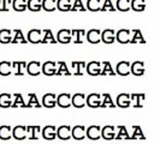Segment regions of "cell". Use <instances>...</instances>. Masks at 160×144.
<instances>
[{
  "label": "cell",
  "instance_id": "17",
  "mask_svg": "<svg viewBox=\"0 0 160 144\" xmlns=\"http://www.w3.org/2000/svg\"><path fill=\"white\" fill-rule=\"evenodd\" d=\"M56 64L53 61H47L41 66V72L46 76H54L56 74Z\"/></svg>",
  "mask_w": 160,
  "mask_h": 144
},
{
  "label": "cell",
  "instance_id": "24",
  "mask_svg": "<svg viewBox=\"0 0 160 144\" xmlns=\"http://www.w3.org/2000/svg\"><path fill=\"white\" fill-rule=\"evenodd\" d=\"M12 138V127L8 125L0 126V139L1 141H8Z\"/></svg>",
  "mask_w": 160,
  "mask_h": 144
},
{
  "label": "cell",
  "instance_id": "36",
  "mask_svg": "<svg viewBox=\"0 0 160 144\" xmlns=\"http://www.w3.org/2000/svg\"><path fill=\"white\" fill-rule=\"evenodd\" d=\"M39 31H32L29 34V39L32 42H39Z\"/></svg>",
  "mask_w": 160,
  "mask_h": 144
},
{
  "label": "cell",
  "instance_id": "13",
  "mask_svg": "<svg viewBox=\"0 0 160 144\" xmlns=\"http://www.w3.org/2000/svg\"><path fill=\"white\" fill-rule=\"evenodd\" d=\"M116 137V127L112 125H106L101 128V138L105 141H113Z\"/></svg>",
  "mask_w": 160,
  "mask_h": 144
},
{
  "label": "cell",
  "instance_id": "31",
  "mask_svg": "<svg viewBox=\"0 0 160 144\" xmlns=\"http://www.w3.org/2000/svg\"><path fill=\"white\" fill-rule=\"evenodd\" d=\"M102 40H104L105 42H107V43H112L113 40H114V37H113V31H111V30L104 31V34H102Z\"/></svg>",
  "mask_w": 160,
  "mask_h": 144
},
{
  "label": "cell",
  "instance_id": "8",
  "mask_svg": "<svg viewBox=\"0 0 160 144\" xmlns=\"http://www.w3.org/2000/svg\"><path fill=\"white\" fill-rule=\"evenodd\" d=\"M57 138L60 141H69L71 138V127L69 125H63L57 128Z\"/></svg>",
  "mask_w": 160,
  "mask_h": 144
},
{
  "label": "cell",
  "instance_id": "2",
  "mask_svg": "<svg viewBox=\"0 0 160 144\" xmlns=\"http://www.w3.org/2000/svg\"><path fill=\"white\" fill-rule=\"evenodd\" d=\"M86 137L90 141H99L101 138V127L99 125H93L86 128Z\"/></svg>",
  "mask_w": 160,
  "mask_h": 144
},
{
  "label": "cell",
  "instance_id": "22",
  "mask_svg": "<svg viewBox=\"0 0 160 144\" xmlns=\"http://www.w3.org/2000/svg\"><path fill=\"white\" fill-rule=\"evenodd\" d=\"M12 103V94L2 93L0 94V107L1 108H10Z\"/></svg>",
  "mask_w": 160,
  "mask_h": 144
},
{
  "label": "cell",
  "instance_id": "32",
  "mask_svg": "<svg viewBox=\"0 0 160 144\" xmlns=\"http://www.w3.org/2000/svg\"><path fill=\"white\" fill-rule=\"evenodd\" d=\"M118 41L122 42V43H127V42H129V31L123 30V31L118 32Z\"/></svg>",
  "mask_w": 160,
  "mask_h": 144
},
{
  "label": "cell",
  "instance_id": "29",
  "mask_svg": "<svg viewBox=\"0 0 160 144\" xmlns=\"http://www.w3.org/2000/svg\"><path fill=\"white\" fill-rule=\"evenodd\" d=\"M100 74H101V76H114L116 73H114V71H113L111 64H110L108 61H105L104 67H102V70H101V72H100Z\"/></svg>",
  "mask_w": 160,
  "mask_h": 144
},
{
  "label": "cell",
  "instance_id": "7",
  "mask_svg": "<svg viewBox=\"0 0 160 144\" xmlns=\"http://www.w3.org/2000/svg\"><path fill=\"white\" fill-rule=\"evenodd\" d=\"M57 104L60 108H69L71 106V94L69 93H63L57 96Z\"/></svg>",
  "mask_w": 160,
  "mask_h": 144
},
{
  "label": "cell",
  "instance_id": "12",
  "mask_svg": "<svg viewBox=\"0 0 160 144\" xmlns=\"http://www.w3.org/2000/svg\"><path fill=\"white\" fill-rule=\"evenodd\" d=\"M27 127V138L30 141H38L41 137V127L40 126H25Z\"/></svg>",
  "mask_w": 160,
  "mask_h": 144
},
{
  "label": "cell",
  "instance_id": "23",
  "mask_svg": "<svg viewBox=\"0 0 160 144\" xmlns=\"http://www.w3.org/2000/svg\"><path fill=\"white\" fill-rule=\"evenodd\" d=\"M28 103H25L27 108H41V103L39 102L38 96L35 95L34 93H29L28 94Z\"/></svg>",
  "mask_w": 160,
  "mask_h": 144
},
{
  "label": "cell",
  "instance_id": "37",
  "mask_svg": "<svg viewBox=\"0 0 160 144\" xmlns=\"http://www.w3.org/2000/svg\"><path fill=\"white\" fill-rule=\"evenodd\" d=\"M135 34H136V35H135V39L132 40V42H136V41H143V40H142V37L140 36V32L136 31Z\"/></svg>",
  "mask_w": 160,
  "mask_h": 144
},
{
  "label": "cell",
  "instance_id": "5",
  "mask_svg": "<svg viewBox=\"0 0 160 144\" xmlns=\"http://www.w3.org/2000/svg\"><path fill=\"white\" fill-rule=\"evenodd\" d=\"M71 104L76 108H83L86 106V94L76 93L71 95Z\"/></svg>",
  "mask_w": 160,
  "mask_h": 144
},
{
  "label": "cell",
  "instance_id": "14",
  "mask_svg": "<svg viewBox=\"0 0 160 144\" xmlns=\"http://www.w3.org/2000/svg\"><path fill=\"white\" fill-rule=\"evenodd\" d=\"M100 107L102 108H114L116 107V103L112 100V96L110 93H104L101 94V104Z\"/></svg>",
  "mask_w": 160,
  "mask_h": 144
},
{
  "label": "cell",
  "instance_id": "25",
  "mask_svg": "<svg viewBox=\"0 0 160 144\" xmlns=\"http://www.w3.org/2000/svg\"><path fill=\"white\" fill-rule=\"evenodd\" d=\"M119 76H128L130 74V64L128 61H120L119 64L117 65V73Z\"/></svg>",
  "mask_w": 160,
  "mask_h": 144
},
{
  "label": "cell",
  "instance_id": "15",
  "mask_svg": "<svg viewBox=\"0 0 160 144\" xmlns=\"http://www.w3.org/2000/svg\"><path fill=\"white\" fill-rule=\"evenodd\" d=\"M12 72L16 76H23L27 71V64L24 61H15L13 64H11Z\"/></svg>",
  "mask_w": 160,
  "mask_h": 144
},
{
  "label": "cell",
  "instance_id": "35",
  "mask_svg": "<svg viewBox=\"0 0 160 144\" xmlns=\"http://www.w3.org/2000/svg\"><path fill=\"white\" fill-rule=\"evenodd\" d=\"M0 41L1 42H8L10 41V32L8 31L0 32Z\"/></svg>",
  "mask_w": 160,
  "mask_h": 144
},
{
  "label": "cell",
  "instance_id": "19",
  "mask_svg": "<svg viewBox=\"0 0 160 144\" xmlns=\"http://www.w3.org/2000/svg\"><path fill=\"white\" fill-rule=\"evenodd\" d=\"M87 72L89 76H99L101 72V65L98 61H92L87 65Z\"/></svg>",
  "mask_w": 160,
  "mask_h": 144
},
{
  "label": "cell",
  "instance_id": "4",
  "mask_svg": "<svg viewBox=\"0 0 160 144\" xmlns=\"http://www.w3.org/2000/svg\"><path fill=\"white\" fill-rule=\"evenodd\" d=\"M146 94L144 93H130V102L135 108H142L143 107Z\"/></svg>",
  "mask_w": 160,
  "mask_h": 144
},
{
  "label": "cell",
  "instance_id": "20",
  "mask_svg": "<svg viewBox=\"0 0 160 144\" xmlns=\"http://www.w3.org/2000/svg\"><path fill=\"white\" fill-rule=\"evenodd\" d=\"M12 108H17V107H22L25 108V102L23 100V95L21 93H15L12 94V103H11Z\"/></svg>",
  "mask_w": 160,
  "mask_h": 144
},
{
  "label": "cell",
  "instance_id": "11",
  "mask_svg": "<svg viewBox=\"0 0 160 144\" xmlns=\"http://www.w3.org/2000/svg\"><path fill=\"white\" fill-rule=\"evenodd\" d=\"M12 138L16 141H24L27 138V127L23 125H17L12 128Z\"/></svg>",
  "mask_w": 160,
  "mask_h": 144
},
{
  "label": "cell",
  "instance_id": "3",
  "mask_svg": "<svg viewBox=\"0 0 160 144\" xmlns=\"http://www.w3.org/2000/svg\"><path fill=\"white\" fill-rule=\"evenodd\" d=\"M86 104L90 108H99L101 104V94L92 93L90 95L86 97Z\"/></svg>",
  "mask_w": 160,
  "mask_h": 144
},
{
  "label": "cell",
  "instance_id": "28",
  "mask_svg": "<svg viewBox=\"0 0 160 144\" xmlns=\"http://www.w3.org/2000/svg\"><path fill=\"white\" fill-rule=\"evenodd\" d=\"M12 73V67L11 64L8 61H1L0 63V76H10Z\"/></svg>",
  "mask_w": 160,
  "mask_h": 144
},
{
  "label": "cell",
  "instance_id": "34",
  "mask_svg": "<svg viewBox=\"0 0 160 144\" xmlns=\"http://www.w3.org/2000/svg\"><path fill=\"white\" fill-rule=\"evenodd\" d=\"M58 39L60 42H69L70 41V35H69V31H60L59 32V35H58Z\"/></svg>",
  "mask_w": 160,
  "mask_h": 144
},
{
  "label": "cell",
  "instance_id": "33",
  "mask_svg": "<svg viewBox=\"0 0 160 144\" xmlns=\"http://www.w3.org/2000/svg\"><path fill=\"white\" fill-rule=\"evenodd\" d=\"M88 40L93 43H96L100 41V35H99V31L98 30H94V31H90L88 35Z\"/></svg>",
  "mask_w": 160,
  "mask_h": 144
},
{
  "label": "cell",
  "instance_id": "30",
  "mask_svg": "<svg viewBox=\"0 0 160 144\" xmlns=\"http://www.w3.org/2000/svg\"><path fill=\"white\" fill-rule=\"evenodd\" d=\"M58 64H59V69L56 71L57 76H63V74H65V76H70V74H71V73H70V71L68 70V67H66L65 63L60 61V63H58Z\"/></svg>",
  "mask_w": 160,
  "mask_h": 144
},
{
  "label": "cell",
  "instance_id": "38",
  "mask_svg": "<svg viewBox=\"0 0 160 144\" xmlns=\"http://www.w3.org/2000/svg\"><path fill=\"white\" fill-rule=\"evenodd\" d=\"M75 34H76V42H81V36H82V35H81V34H82V32L81 31H75Z\"/></svg>",
  "mask_w": 160,
  "mask_h": 144
},
{
  "label": "cell",
  "instance_id": "21",
  "mask_svg": "<svg viewBox=\"0 0 160 144\" xmlns=\"http://www.w3.org/2000/svg\"><path fill=\"white\" fill-rule=\"evenodd\" d=\"M117 130L118 131H116V137H114L116 141H125V139L128 141V139H130V135L128 133V130H127L125 126L119 125L117 127Z\"/></svg>",
  "mask_w": 160,
  "mask_h": 144
},
{
  "label": "cell",
  "instance_id": "18",
  "mask_svg": "<svg viewBox=\"0 0 160 144\" xmlns=\"http://www.w3.org/2000/svg\"><path fill=\"white\" fill-rule=\"evenodd\" d=\"M27 73L30 76H39L41 73V65L38 61H32L27 65Z\"/></svg>",
  "mask_w": 160,
  "mask_h": 144
},
{
  "label": "cell",
  "instance_id": "10",
  "mask_svg": "<svg viewBox=\"0 0 160 144\" xmlns=\"http://www.w3.org/2000/svg\"><path fill=\"white\" fill-rule=\"evenodd\" d=\"M71 138L76 141H83L86 138V127L83 125H76L71 128Z\"/></svg>",
  "mask_w": 160,
  "mask_h": 144
},
{
  "label": "cell",
  "instance_id": "6",
  "mask_svg": "<svg viewBox=\"0 0 160 144\" xmlns=\"http://www.w3.org/2000/svg\"><path fill=\"white\" fill-rule=\"evenodd\" d=\"M41 106L46 108H53L57 106V95L54 93H47L42 97V103Z\"/></svg>",
  "mask_w": 160,
  "mask_h": 144
},
{
  "label": "cell",
  "instance_id": "16",
  "mask_svg": "<svg viewBox=\"0 0 160 144\" xmlns=\"http://www.w3.org/2000/svg\"><path fill=\"white\" fill-rule=\"evenodd\" d=\"M130 72L134 76H143L144 74V65L142 61H135L132 65H130Z\"/></svg>",
  "mask_w": 160,
  "mask_h": 144
},
{
  "label": "cell",
  "instance_id": "26",
  "mask_svg": "<svg viewBox=\"0 0 160 144\" xmlns=\"http://www.w3.org/2000/svg\"><path fill=\"white\" fill-rule=\"evenodd\" d=\"M71 66L75 76H82L84 72V69H86V64L83 61H73Z\"/></svg>",
  "mask_w": 160,
  "mask_h": 144
},
{
  "label": "cell",
  "instance_id": "27",
  "mask_svg": "<svg viewBox=\"0 0 160 144\" xmlns=\"http://www.w3.org/2000/svg\"><path fill=\"white\" fill-rule=\"evenodd\" d=\"M130 139H140V141H144L146 139V136L143 135V131L141 126H132V135L130 136Z\"/></svg>",
  "mask_w": 160,
  "mask_h": 144
},
{
  "label": "cell",
  "instance_id": "1",
  "mask_svg": "<svg viewBox=\"0 0 160 144\" xmlns=\"http://www.w3.org/2000/svg\"><path fill=\"white\" fill-rule=\"evenodd\" d=\"M41 137L46 141H54L57 138V127L53 125H47L41 128Z\"/></svg>",
  "mask_w": 160,
  "mask_h": 144
},
{
  "label": "cell",
  "instance_id": "9",
  "mask_svg": "<svg viewBox=\"0 0 160 144\" xmlns=\"http://www.w3.org/2000/svg\"><path fill=\"white\" fill-rule=\"evenodd\" d=\"M116 106H118L120 108H128L130 107V93H122L117 96V100H116Z\"/></svg>",
  "mask_w": 160,
  "mask_h": 144
}]
</instances>
